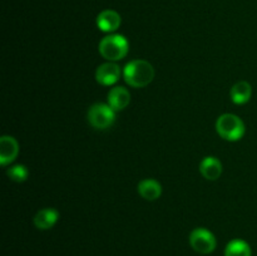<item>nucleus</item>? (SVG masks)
Wrapping results in <instances>:
<instances>
[{
  "label": "nucleus",
  "instance_id": "15",
  "mask_svg": "<svg viewBox=\"0 0 257 256\" xmlns=\"http://www.w3.org/2000/svg\"><path fill=\"white\" fill-rule=\"evenodd\" d=\"M7 175L14 182H24L28 178V176H29V171H28V168L24 165H17L10 167L7 171Z\"/></svg>",
  "mask_w": 257,
  "mask_h": 256
},
{
  "label": "nucleus",
  "instance_id": "6",
  "mask_svg": "<svg viewBox=\"0 0 257 256\" xmlns=\"http://www.w3.org/2000/svg\"><path fill=\"white\" fill-rule=\"evenodd\" d=\"M120 78V69L115 63H104L95 72V79L102 85H112Z\"/></svg>",
  "mask_w": 257,
  "mask_h": 256
},
{
  "label": "nucleus",
  "instance_id": "4",
  "mask_svg": "<svg viewBox=\"0 0 257 256\" xmlns=\"http://www.w3.org/2000/svg\"><path fill=\"white\" fill-rule=\"evenodd\" d=\"M88 120L95 130H107L114 123L115 110L109 104L95 103L88 110Z\"/></svg>",
  "mask_w": 257,
  "mask_h": 256
},
{
  "label": "nucleus",
  "instance_id": "3",
  "mask_svg": "<svg viewBox=\"0 0 257 256\" xmlns=\"http://www.w3.org/2000/svg\"><path fill=\"white\" fill-rule=\"evenodd\" d=\"M99 53L110 62L123 59L128 53V40L120 34H110L99 43Z\"/></svg>",
  "mask_w": 257,
  "mask_h": 256
},
{
  "label": "nucleus",
  "instance_id": "11",
  "mask_svg": "<svg viewBox=\"0 0 257 256\" xmlns=\"http://www.w3.org/2000/svg\"><path fill=\"white\" fill-rule=\"evenodd\" d=\"M59 218V213L54 208H43L38 211L34 217V225L39 230H49L57 223Z\"/></svg>",
  "mask_w": 257,
  "mask_h": 256
},
{
  "label": "nucleus",
  "instance_id": "9",
  "mask_svg": "<svg viewBox=\"0 0 257 256\" xmlns=\"http://www.w3.org/2000/svg\"><path fill=\"white\" fill-rule=\"evenodd\" d=\"M131 102V94L125 88L114 87L108 93V104L114 110H123Z\"/></svg>",
  "mask_w": 257,
  "mask_h": 256
},
{
  "label": "nucleus",
  "instance_id": "8",
  "mask_svg": "<svg viewBox=\"0 0 257 256\" xmlns=\"http://www.w3.org/2000/svg\"><path fill=\"white\" fill-rule=\"evenodd\" d=\"M120 23H122V18L114 10H103L97 17V27L104 33L115 32L120 27Z\"/></svg>",
  "mask_w": 257,
  "mask_h": 256
},
{
  "label": "nucleus",
  "instance_id": "2",
  "mask_svg": "<svg viewBox=\"0 0 257 256\" xmlns=\"http://www.w3.org/2000/svg\"><path fill=\"white\" fill-rule=\"evenodd\" d=\"M216 131L223 140L236 142L245 135V123L237 115L225 113L218 117L216 122Z\"/></svg>",
  "mask_w": 257,
  "mask_h": 256
},
{
  "label": "nucleus",
  "instance_id": "5",
  "mask_svg": "<svg viewBox=\"0 0 257 256\" xmlns=\"http://www.w3.org/2000/svg\"><path fill=\"white\" fill-rule=\"evenodd\" d=\"M190 243L193 250L202 255H207L215 251L216 237L207 228L197 227L191 232Z\"/></svg>",
  "mask_w": 257,
  "mask_h": 256
},
{
  "label": "nucleus",
  "instance_id": "7",
  "mask_svg": "<svg viewBox=\"0 0 257 256\" xmlns=\"http://www.w3.org/2000/svg\"><path fill=\"white\" fill-rule=\"evenodd\" d=\"M19 153V145L12 136H3L0 138V163L7 166L17 158Z\"/></svg>",
  "mask_w": 257,
  "mask_h": 256
},
{
  "label": "nucleus",
  "instance_id": "1",
  "mask_svg": "<svg viewBox=\"0 0 257 256\" xmlns=\"http://www.w3.org/2000/svg\"><path fill=\"white\" fill-rule=\"evenodd\" d=\"M123 77L127 84L133 88H143L150 84L155 78V69L147 60H132L123 70Z\"/></svg>",
  "mask_w": 257,
  "mask_h": 256
},
{
  "label": "nucleus",
  "instance_id": "12",
  "mask_svg": "<svg viewBox=\"0 0 257 256\" xmlns=\"http://www.w3.org/2000/svg\"><path fill=\"white\" fill-rule=\"evenodd\" d=\"M138 192H140V195L145 200L155 201L162 195V186L156 180L147 178V180H143L140 182V185H138Z\"/></svg>",
  "mask_w": 257,
  "mask_h": 256
},
{
  "label": "nucleus",
  "instance_id": "13",
  "mask_svg": "<svg viewBox=\"0 0 257 256\" xmlns=\"http://www.w3.org/2000/svg\"><path fill=\"white\" fill-rule=\"evenodd\" d=\"M231 99L235 104H245L251 99L252 95V87L250 83L241 80L237 82L232 88H231Z\"/></svg>",
  "mask_w": 257,
  "mask_h": 256
},
{
  "label": "nucleus",
  "instance_id": "10",
  "mask_svg": "<svg viewBox=\"0 0 257 256\" xmlns=\"http://www.w3.org/2000/svg\"><path fill=\"white\" fill-rule=\"evenodd\" d=\"M200 171L206 180L215 181L222 173V163L216 157H205L200 165Z\"/></svg>",
  "mask_w": 257,
  "mask_h": 256
},
{
  "label": "nucleus",
  "instance_id": "14",
  "mask_svg": "<svg viewBox=\"0 0 257 256\" xmlns=\"http://www.w3.org/2000/svg\"><path fill=\"white\" fill-rule=\"evenodd\" d=\"M251 247L241 238L230 241L225 248V256H251Z\"/></svg>",
  "mask_w": 257,
  "mask_h": 256
}]
</instances>
